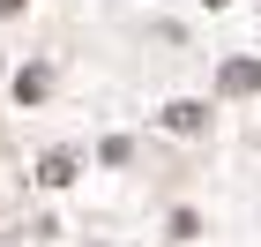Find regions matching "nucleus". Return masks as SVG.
Here are the masks:
<instances>
[{
    "label": "nucleus",
    "instance_id": "6",
    "mask_svg": "<svg viewBox=\"0 0 261 247\" xmlns=\"http://www.w3.org/2000/svg\"><path fill=\"white\" fill-rule=\"evenodd\" d=\"M201 8H224V0H201Z\"/></svg>",
    "mask_w": 261,
    "mask_h": 247
},
{
    "label": "nucleus",
    "instance_id": "3",
    "mask_svg": "<svg viewBox=\"0 0 261 247\" xmlns=\"http://www.w3.org/2000/svg\"><path fill=\"white\" fill-rule=\"evenodd\" d=\"M75 180V150H45L38 158V187H67Z\"/></svg>",
    "mask_w": 261,
    "mask_h": 247
},
{
    "label": "nucleus",
    "instance_id": "1",
    "mask_svg": "<svg viewBox=\"0 0 261 247\" xmlns=\"http://www.w3.org/2000/svg\"><path fill=\"white\" fill-rule=\"evenodd\" d=\"M217 98H261V60H224L217 68Z\"/></svg>",
    "mask_w": 261,
    "mask_h": 247
},
{
    "label": "nucleus",
    "instance_id": "5",
    "mask_svg": "<svg viewBox=\"0 0 261 247\" xmlns=\"http://www.w3.org/2000/svg\"><path fill=\"white\" fill-rule=\"evenodd\" d=\"M15 8H30V0H0V15H15Z\"/></svg>",
    "mask_w": 261,
    "mask_h": 247
},
{
    "label": "nucleus",
    "instance_id": "4",
    "mask_svg": "<svg viewBox=\"0 0 261 247\" xmlns=\"http://www.w3.org/2000/svg\"><path fill=\"white\" fill-rule=\"evenodd\" d=\"M45 90H53V68H22V75H15V98L22 105H38Z\"/></svg>",
    "mask_w": 261,
    "mask_h": 247
},
{
    "label": "nucleus",
    "instance_id": "2",
    "mask_svg": "<svg viewBox=\"0 0 261 247\" xmlns=\"http://www.w3.org/2000/svg\"><path fill=\"white\" fill-rule=\"evenodd\" d=\"M157 120L172 127V135H201V127H209V105H201V98H172Z\"/></svg>",
    "mask_w": 261,
    "mask_h": 247
}]
</instances>
